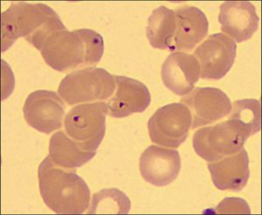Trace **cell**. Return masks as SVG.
I'll use <instances>...</instances> for the list:
<instances>
[{"mask_svg": "<svg viewBox=\"0 0 262 215\" xmlns=\"http://www.w3.org/2000/svg\"><path fill=\"white\" fill-rule=\"evenodd\" d=\"M39 51L48 66L58 72H67L98 64L103 55L104 42L96 31L66 29L49 35Z\"/></svg>", "mask_w": 262, "mask_h": 215, "instance_id": "1", "label": "cell"}, {"mask_svg": "<svg viewBox=\"0 0 262 215\" xmlns=\"http://www.w3.org/2000/svg\"><path fill=\"white\" fill-rule=\"evenodd\" d=\"M39 192L46 205L60 214H81L90 201V187L74 171L57 167L49 157L39 165Z\"/></svg>", "mask_w": 262, "mask_h": 215, "instance_id": "2", "label": "cell"}, {"mask_svg": "<svg viewBox=\"0 0 262 215\" xmlns=\"http://www.w3.org/2000/svg\"><path fill=\"white\" fill-rule=\"evenodd\" d=\"M2 51L19 38H25L36 48L56 31L66 26L54 10L44 4L12 3L1 14Z\"/></svg>", "mask_w": 262, "mask_h": 215, "instance_id": "3", "label": "cell"}, {"mask_svg": "<svg viewBox=\"0 0 262 215\" xmlns=\"http://www.w3.org/2000/svg\"><path fill=\"white\" fill-rule=\"evenodd\" d=\"M116 90L113 75L103 68L86 67L74 71L60 82L58 93L69 105L107 100Z\"/></svg>", "mask_w": 262, "mask_h": 215, "instance_id": "4", "label": "cell"}, {"mask_svg": "<svg viewBox=\"0 0 262 215\" xmlns=\"http://www.w3.org/2000/svg\"><path fill=\"white\" fill-rule=\"evenodd\" d=\"M107 114L106 102L76 105L66 115V132L81 149L96 152L105 136Z\"/></svg>", "mask_w": 262, "mask_h": 215, "instance_id": "5", "label": "cell"}, {"mask_svg": "<svg viewBox=\"0 0 262 215\" xmlns=\"http://www.w3.org/2000/svg\"><path fill=\"white\" fill-rule=\"evenodd\" d=\"M248 138L242 126L228 119L198 130L192 144L198 155L206 162H215L239 152Z\"/></svg>", "mask_w": 262, "mask_h": 215, "instance_id": "6", "label": "cell"}, {"mask_svg": "<svg viewBox=\"0 0 262 215\" xmlns=\"http://www.w3.org/2000/svg\"><path fill=\"white\" fill-rule=\"evenodd\" d=\"M191 111L182 103H171L156 111L148 122L153 143L178 148L187 139L191 127Z\"/></svg>", "mask_w": 262, "mask_h": 215, "instance_id": "7", "label": "cell"}, {"mask_svg": "<svg viewBox=\"0 0 262 215\" xmlns=\"http://www.w3.org/2000/svg\"><path fill=\"white\" fill-rule=\"evenodd\" d=\"M236 53L237 45L231 38L222 33L212 34L194 52L200 63V77L212 80L224 78L233 66Z\"/></svg>", "mask_w": 262, "mask_h": 215, "instance_id": "8", "label": "cell"}, {"mask_svg": "<svg viewBox=\"0 0 262 215\" xmlns=\"http://www.w3.org/2000/svg\"><path fill=\"white\" fill-rule=\"evenodd\" d=\"M66 105L56 93L38 90L27 97L23 113L27 124L37 131L49 135L62 126Z\"/></svg>", "mask_w": 262, "mask_h": 215, "instance_id": "9", "label": "cell"}, {"mask_svg": "<svg viewBox=\"0 0 262 215\" xmlns=\"http://www.w3.org/2000/svg\"><path fill=\"white\" fill-rule=\"evenodd\" d=\"M181 103L191 111V129L217 122L232 110L229 97L214 87H196L181 99Z\"/></svg>", "mask_w": 262, "mask_h": 215, "instance_id": "10", "label": "cell"}, {"mask_svg": "<svg viewBox=\"0 0 262 215\" xmlns=\"http://www.w3.org/2000/svg\"><path fill=\"white\" fill-rule=\"evenodd\" d=\"M139 168L145 181L156 186H165L179 176L181 158L177 150L150 146L142 153Z\"/></svg>", "mask_w": 262, "mask_h": 215, "instance_id": "11", "label": "cell"}, {"mask_svg": "<svg viewBox=\"0 0 262 215\" xmlns=\"http://www.w3.org/2000/svg\"><path fill=\"white\" fill-rule=\"evenodd\" d=\"M114 77L116 81L115 94L106 102L110 116L124 118L143 113L149 108L151 96L145 85L125 76Z\"/></svg>", "mask_w": 262, "mask_h": 215, "instance_id": "12", "label": "cell"}, {"mask_svg": "<svg viewBox=\"0 0 262 215\" xmlns=\"http://www.w3.org/2000/svg\"><path fill=\"white\" fill-rule=\"evenodd\" d=\"M219 22L221 31L234 42L250 39L258 30L259 17L253 4L248 1H227L221 6Z\"/></svg>", "mask_w": 262, "mask_h": 215, "instance_id": "13", "label": "cell"}, {"mask_svg": "<svg viewBox=\"0 0 262 215\" xmlns=\"http://www.w3.org/2000/svg\"><path fill=\"white\" fill-rule=\"evenodd\" d=\"M164 86L177 95L191 93L200 78V66L196 57L183 51H174L162 66Z\"/></svg>", "mask_w": 262, "mask_h": 215, "instance_id": "14", "label": "cell"}, {"mask_svg": "<svg viewBox=\"0 0 262 215\" xmlns=\"http://www.w3.org/2000/svg\"><path fill=\"white\" fill-rule=\"evenodd\" d=\"M212 182L221 191L241 192L250 176L249 157L242 148L235 154L208 165Z\"/></svg>", "mask_w": 262, "mask_h": 215, "instance_id": "15", "label": "cell"}, {"mask_svg": "<svg viewBox=\"0 0 262 215\" xmlns=\"http://www.w3.org/2000/svg\"><path fill=\"white\" fill-rule=\"evenodd\" d=\"M176 33L173 51H191L206 38L209 23L206 14L195 6H184L175 11Z\"/></svg>", "mask_w": 262, "mask_h": 215, "instance_id": "16", "label": "cell"}, {"mask_svg": "<svg viewBox=\"0 0 262 215\" xmlns=\"http://www.w3.org/2000/svg\"><path fill=\"white\" fill-rule=\"evenodd\" d=\"M96 152H86L75 143V141L65 133V131L55 132L49 142V155L51 160L57 167L73 170L81 168L90 162Z\"/></svg>", "mask_w": 262, "mask_h": 215, "instance_id": "17", "label": "cell"}, {"mask_svg": "<svg viewBox=\"0 0 262 215\" xmlns=\"http://www.w3.org/2000/svg\"><path fill=\"white\" fill-rule=\"evenodd\" d=\"M175 33V12L164 6L154 10L148 19L146 29L147 38L152 47L173 51Z\"/></svg>", "mask_w": 262, "mask_h": 215, "instance_id": "18", "label": "cell"}, {"mask_svg": "<svg viewBox=\"0 0 262 215\" xmlns=\"http://www.w3.org/2000/svg\"><path fill=\"white\" fill-rule=\"evenodd\" d=\"M228 119L242 126L249 137L260 131L261 127V108L257 99H247L237 100L232 105Z\"/></svg>", "mask_w": 262, "mask_h": 215, "instance_id": "19", "label": "cell"}, {"mask_svg": "<svg viewBox=\"0 0 262 215\" xmlns=\"http://www.w3.org/2000/svg\"><path fill=\"white\" fill-rule=\"evenodd\" d=\"M131 202L128 196L118 189H104L94 194L88 213H120L127 214Z\"/></svg>", "mask_w": 262, "mask_h": 215, "instance_id": "20", "label": "cell"}, {"mask_svg": "<svg viewBox=\"0 0 262 215\" xmlns=\"http://www.w3.org/2000/svg\"><path fill=\"white\" fill-rule=\"evenodd\" d=\"M217 213H250V207L247 201L239 198H227L219 204Z\"/></svg>", "mask_w": 262, "mask_h": 215, "instance_id": "21", "label": "cell"}]
</instances>
